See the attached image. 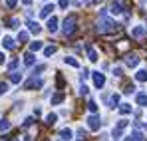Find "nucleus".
Wrapping results in <instances>:
<instances>
[{"label":"nucleus","mask_w":147,"mask_h":141,"mask_svg":"<svg viewBox=\"0 0 147 141\" xmlns=\"http://www.w3.org/2000/svg\"><path fill=\"white\" fill-rule=\"evenodd\" d=\"M117 28V24L113 22V20H109V18H101L98 22V32L99 34H105V32H113Z\"/></svg>","instance_id":"1"},{"label":"nucleus","mask_w":147,"mask_h":141,"mask_svg":"<svg viewBox=\"0 0 147 141\" xmlns=\"http://www.w3.org/2000/svg\"><path fill=\"white\" fill-rule=\"evenodd\" d=\"M62 30H64V34H66V36H68V34H72L74 30H76V16H68V18H66V20H64V28H62Z\"/></svg>","instance_id":"2"},{"label":"nucleus","mask_w":147,"mask_h":141,"mask_svg":"<svg viewBox=\"0 0 147 141\" xmlns=\"http://www.w3.org/2000/svg\"><path fill=\"white\" fill-rule=\"evenodd\" d=\"M44 86V80H40V78H32V80H28L24 84L26 90H38V88H42Z\"/></svg>","instance_id":"3"},{"label":"nucleus","mask_w":147,"mask_h":141,"mask_svg":"<svg viewBox=\"0 0 147 141\" xmlns=\"http://www.w3.org/2000/svg\"><path fill=\"white\" fill-rule=\"evenodd\" d=\"M99 125H101V119H99V115H90V117H88V127H90L92 131H98Z\"/></svg>","instance_id":"4"},{"label":"nucleus","mask_w":147,"mask_h":141,"mask_svg":"<svg viewBox=\"0 0 147 141\" xmlns=\"http://www.w3.org/2000/svg\"><path fill=\"white\" fill-rule=\"evenodd\" d=\"M92 76H94V84H96V88H103V84H105V76H103L101 72H94Z\"/></svg>","instance_id":"5"},{"label":"nucleus","mask_w":147,"mask_h":141,"mask_svg":"<svg viewBox=\"0 0 147 141\" xmlns=\"http://www.w3.org/2000/svg\"><path fill=\"white\" fill-rule=\"evenodd\" d=\"M145 34H147V28H145V26H135V28L131 30V36H133V38H143Z\"/></svg>","instance_id":"6"},{"label":"nucleus","mask_w":147,"mask_h":141,"mask_svg":"<svg viewBox=\"0 0 147 141\" xmlns=\"http://www.w3.org/2000/svg\"><path fill=\"white\" fill-rule=\"evenodd\" d=\"M52 10H56V6H54V4H46V6L40 10V16H42V18H48L50 14H52Z\"/></svg>","instance_id":"7"},{"label":"nucleus","mask_w":147,"mask_h":141,"mask_svg":"<svg viewBox=\"0 0 147 141\" xmlns=\"http://www.w3.org/2000/svg\"><path fill=\"white\" fill-rule=\"evenodd\" d=\"M125 64H127L129 68H135V66L139 64V58H137L135 54H131V56H127V58H125Z\"/></svg>","instance_id":"8"},{"label":"nucleus","mask_w":147,"mask_h":141,"mask_svg":"<svg viewBox=\"0 0 147 141\" xmlns=\"http://www.w3.org/2000/svg\"><path fill=\"white\" fill-rule=\"evenodd\" d=\"M56 30H58V18H56V16H52V18L48 20V32L54 34Z\"/></svg>","instance_id":"9"},{"label":"nucleus","mask_w":147,"mask_h":141,"mask_svg":"<svg viewBox=\"0 0 147 141\" xmlns=\"http://www.w3.org/2000/svg\"><path fill=\"white\" fill-rule=\"evenodd\" d=\"M2 44H4V48H6V50H14V48H16V42H14V40H12L10 36H6Z\"/></svg>","instance_id":"10"},{"label":"nucleus","mask_w":147,"mask_h":141,"mask_svg":"<svg viewBox=\"0 0 147 141\" xmlns=\"http://www.w3.org/2000/svg\"><path fill=\"white\" fill-rule=\"evenodd\" d=\"M135 101H137V105H147V94H145V92L137 94V97H135Z\"/></svg>","instance_id":"11"},{"label":"nucleus","mask_w":147,"mask_h":141,"mask_svg":"<svg viewBox=\"0 0 147 141\" xmlns=\"http://www.w3.org/2000/svg\"><path fill=\"white\" fill-rule=\"evenodd\" d=\"M28 30H30L32 34H40L42 28H40V24H38V22H28Z\"/></svg>","instance_id":"12"},{"label":"nucleus","mask_w":147,"mask_h":141,"mask_svg":"<svg viewBox=\"0 0 147 141\" xmlns=\"http://www.w3.org/2000/svg\"><path fill=\"white\" fill-rule=\"evenodd\" d=\"M86 50H88V56H90V60L92 62H98V52L94 50L92 46H86Z\"/></svg>","instance_id":"13"},{"label":"nucleus","mask_w":147,"mask_h":141,"mask_svg":"<svg viewBox=\"0 0 147 141\" xmlns=\"http://www.w3.org/2000/svg\"><path fill=\"white\" fill-rule=\"evenodd\" d=\"M24 64H26V66H34V64H36V58H34V54H32V52L24 56Z\"/></svg>","instance_id":"14"},{"label":"nucleus","mask_w":147,"mask_h":141,"mask_svg":"<svg viewBox=\"0 0 147 141\" xmlns=\"http://www.w3.org/2000/svg\"><path fill=\"white\" fill-rule=\"evenodd\" d=\"M121 12H123V10H121V2L115 0V2L111 4V14H121Z\"/></svg>","instance_id":"15"},{"label":"nucleus","mask_w":147,"mask_h":141,"mask_svg":"<svg viewBox=\"0 0 147 141\" xmlns=\"http://www.w3.org/2000/svg\"><path fill=\"white\" fill-rule=\"evenodd\" d=\"M135 80L137 82H147V70H139L135 74Z\"/></svg>","instance_id":"16"},{"label":"nucleus","mask_w":147,"mask_h":141,"mask_svg":"<svg viewBox=\"0 0 147 141\" xmlns=\"http://www.w3.org/2000/svg\"><path fill=\"white\" fill-rule=\"evenodd\" d=\"M119 113H121V115H127V113H131V105H129V103H121V107H119Z\"/></svg>","instance_id":"17"},{"label":"nucleus","mask_w":147,"mask_h":141,"mask_svg":"<svg viewBox=\"0 0 147 141\" xmlns=\"http://www.w3.org/2000/svg\"><path fill=\"white\" fill-rule=\"evenodd\" d=\"M20 80H22V74H18V72L10 74V82H12V84H20Z\"/></svg>","instance_id":"18"},{"label":"nucleus","mask_w":147,"mask_h":141,"mask_svg":"<svg viewBox=\"0 0 147 141\" xmlns=\"http://www.w3.org/2000/svg\"><path fill=\"white\" fill-rule=\"evenodd\" d=\"M64 101V94H56L52 97V105H58V103H62Z\"/></svg>","instance_id":"19"},{"label":"nucleus","mask_w":147,"mask_h":141,"mask_svg":"<svg viewBox=\"0 0 147 141\" xmlns=\"http://www.w3.org/2000/svg\"><path fill=\"white\" fill-rule=\"evenodd\" d=\"M10 125H12V123H10L8 119H2V121H0V131H8Z\"/></svg>","instance_id":"20"},{"label":"nucleus","mask_w":147,"mask_h":141,"mask_svg":"<svg viewBox=\"0 0 147 141\" xmlns=\"http://www.w3.org/2000/svg\"><path fill=\"white\" fill-rule=\"evenodd\" d=\"M62 139H64V141L72 139V129H62Z\"/></svg>","instance_id":"21"},{"label":"nucleus","mask_w":147,"mask_h":141,"mask_svg":"<svg viewBox=\"0 0 147 141\" xmlns=\"http://www.w3.org/2000/svg\"><path fill=\"white\" fill-rule=\"evenodd\" d=\"M127 123H129L127 119H119V121H117V125H115V129H119V131H123V129L127 127Z\"/></svg>","instance_id":"22"},{"label":"nucleus","mask_w":147,"mask_h":141,"mask_svg":"<svg viewBox=\"0 0 147 141\" xmlns=\"http://www.w3.org/2000/svg\"><path fill=\"white\" fill-rule=\"evenodd\" d=\"M66 64H70L72 68H80V64H78V60H74L72 56H68V58H66Z\"/></svg>","instance_id":"23"},{"label":"nucleus","mask_w":147,"mask_h":141,"mask_svg":"<svg viewBox=\"0 0 147 141\" xmlns=\"http://www.w3.org/2000/svg\"><path fill=\"white\" fill-rule=\"evenodd\" d=\"M30 50H32V52H38V50H42V42H32V44H30Z\"/></svg>","instance_id":"24"},{"label":"nucleus","mask_w":147,"mask_h":141,"mask_svg":"<svg viewBox=\"0 0 147 141\" xmlns=\"http://www.w3.org/2000/svg\"><path fill=\"white\" fill-rule=\"evenodd\" d=\"M88 109L96 115V111H98V103H96V101H90V103H88Z\"/></svg>","instance_id":"25"},{"label":"nucleus","mask_w":147,"mask_h":141,"mask_svg":"<svg viewBox=\"0 0 147 141\" xmlns=\"http://www.w3.org/2000/svg\"><path fill=\"white\" fill-rule=\"evenodd\" d=\"M6 24H8V28H12V30H14V28H18V24H20V22H18L16 18H10Z\"/></svg>","instance_id":"26"},{"label":"nucleus","mask_w":147,"mask_h":141,"mask_svg":"<svg viewBox=\"0 0 147 141\" xmlns=\"http://www.w3.org/2000/svg\"><path fill=\"white\" fill-rule=\"evenodd\" d=\"M56 50H58V48H56V46H48V48H46V50H44V56H52V54H54Z\"/></svg>","instance_id":"27"},{"label":"nucleus","mask_w":147,"mask_h":141,"mask_svg":"<svg viewBox=\"0 0 147 141\" xmlns=\"http://www.w3.org/2000/svg\"><path fill=\"white\" fill-rule=\"evenodd\" d=\"M56 119H58V117H56V113H50L48 117H46V123H48V125H52V123H56Z\"/></svg>","instance_id":"28"},{"label":"nucleus","mask_w":147,"mask_h":141,"mask_svg":"<svg viewBox=\"0 0 147 141\" xmlns=\"http://www.w3.org/2000/svg\"><path fill=\"white\" fill-rule=\"evenodd\" d=\"M6 92H8V84L6 82H0V95L6 94Z\"/></svg>","instance_id":"29"},{"label":"nucleus","mask_w":147,"mask_h":141,"mask_svg":"<svg viewBox=\"0 0 147 141\" xmlns=\"http://www.w3.org/2000/svg\"><path fill=\"white\" fill-rule=\"evenodd\" d=\"M133 92H135V86L133 84H127L125 86V94H133Z\"/></svg>","instance_id":"30"},{"label":"nucleus","mask_w":147,"mask_h":141,"mask_svg":"<svg viewBox=\"0 0 147 141\" xmlns=\"http://www.w3.org/2000/svg\"><path fill=\"white\" fill-rule=\"evenodd\" d=\"M117 103H119V95L113 94V95H111V107H113V105H117Z\"/></svg>","instance_id":"31"},{"label":"nucleus","mask_w":147,"mask_h":141,"mask_svg":"<svg viewBox=\"0 0 147 141\" xmlns=\"http://www.w3.org/2000/svg\"><path fill=\"white\" fill-rule=\"evenodd\" d=\"M18 40H20V42H26V40H28V32H20V34H18Z\"/></svg>","instance_id":"32"},{"label":"nucleus","mask_w":147,"mask_h":141,"mask_svg":"<svg viewBox=\"0 0 147 141\" xmlns=\"http://www.w3.org/2000/svg\"><path fill=\"white\" fill-rule=\"evenodd\" d=\"M44 70H46V66H44V64L36 66V68H34V76H36V74H40V72H44Z\"/></svg>","instance_id":"33"},{"label":"nucleus","mask_w":147,"mask_h":141,"mask_svg":"<svg viewBox=\"0 0 147 141\" xmlns=\"http://www.w3.org/2000/svg\"><path fill=\"white\" fill-rule=\"evenodd\" d=\"M16 4H18V0H6V6H8V8H14Z\"/></svg>","instance_id":"34"},{"label":"nucleus","mask_w":147,"mask_h":141,"mask_svg":"<svg viewBox=\"0 0 147 141\" xmlns=\"http://www.w3.org/2000/svg\"><path fill=\"white\" fill-rule=\"evenodd\" d=\"M113 76L121 78V76H123V70H121V68H113Z\"/></svg>","instance_id":"35"},{"label":"nucleus","mask_w":147,"mask_h":141,"mask_svg":"<svg viewBox=\"0 0 147 141\" xmlns=\"http://www.w3.org/2000/svg\"><path fill=\"white\" fill-rule=\"evenodd\" d=\"M121 137V131L119 129H113V139H119Z\"/></svg>","instance_id":"36"},{"label":"nucleus","mask_w":147,"mask_h":141,"mask_svg":"<svg viewBox=\"0 0 147 141\" xmlns=\"http://www.w3.org/2000/svg\"><path fill=\"white\" fill-rule=\"evenodd\" d=\"M16 66H18V62H16V60H12V62H10V64H8V68H10V70H14V68H16Z\"/></svg>","instance_id":"37"},{"label":"nucleus","mask_w":147,"mask_h":141,"mask_svg":"<svg viewBox=\"0 0 147 141\" xmlns=\"http://www.w3.org/2000/svg\"><path fill=\"white\" fill-rule=\"evenodd\" d=\"M70 4V0H60V8H66Z\"/></svg>","instance_id":"38"},{"label":"nucleus","mask_w":147,"mask_h":141,"mask_svg":"<svg viewBox=\"0 0 147 141\" xmlns=\"http://www.w3.org/2000/svg\"><path fill=\"white\" fill-rule=\"evenodd\" d=\"M80 94H82V95H88V88H86V86H82V88H80Z\"/></svg>","instance_id":"39"},{"label":"nucleus","mask_w":147,"mask_h":141,"mask_svg":"<svg viewBox=\"0 0 147 141\" xmlns=\"http://www.w3.org/2000/svg\"><path fill=\"white\" fill-rule=\"evenodd\" d=\"M32 121H34V119H32V117H28V119L24 121V127H28V125H32Z\"/></svg>","instance_id":"40"},{"label":"nucleus","mask_w":147,"mask_h":141,"mask_svg":"<svg viewBox=\"0 0 147 141\" xmlns=\"http://www.w3.org/2000/svg\"><path fill=\"white\" fill-rule=\"evenodd\" d=\"M99 2H103V0H88V4H99Z\"/></svg>","instance_id":"41"},{"label":"nucleus","mask_w":147,"mask_h":141,"mask_svg":"<svg viewBox=\"0 0 147 141\" xmlns=\"http://www.w3.org/2000/svg\"><path fill=\"white\" fill-rule=\"evenodd\" d=\"M0 64H4V54L0 52Z\"/></svg>","instance_id":"42"},{"label":"nucleus","mask_w":147,"mask_h":141,"mask_svg":"<svg viewBox=\"0 0 147 141\" xmlns=\"http://www.w3.org/2000/svg\"><path fill=\"white\" fill-rule=\"evenodd\" d=\"M22 2H24L26 6H30V4H32V0H22Z\"/></svg>","instance_id":"43"},{"label":"nucleus","mask_w":147,"mask_h":141,"mask_svg":"<svg viewBox=\"0 0 147 141\" xmlns=\"http://www.w3.org/2000/svg\"><path fill=\"white\" fill-rule=\"evenodd\" d=\"M125 141H133V137H131V135H129V137H127V139H125Z\"/></svg>","instance_id":"44"}]
</instances>
